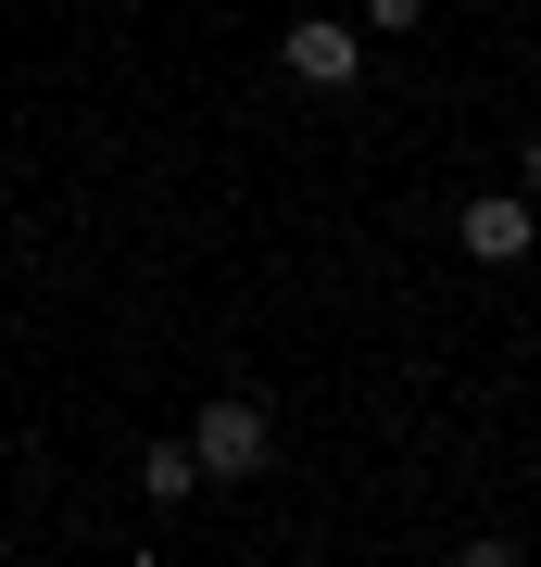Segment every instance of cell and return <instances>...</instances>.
<instances>
[{
	"label": "cell",
	"mask_w": 541,
	"mask_h": 567,
	"mask_svg": "<svg viewBox=\"0 0 541 567\" xmlns=\"http://www.w3.org/2000/svg\"><path fill=\"white\" fill-rule=\"evenodd\" d=\"M189 454H201V480H264L278 429H264V404H252V391H215V404L189 416Z\"/></svg>",
	"instance_id": "6da1fadb"
},
{
	"label": "cell",
	"mask_w": 541,
	"mask_h": 567,
	"mask_svg": "<svg viewBox=\"0 0 541 567\" xmlns=\"http://www.w3.org/2000/svg\"><path fill=\"white\" fill-rule=\"evenodd\" d=\"M139 492H152V505H189V492H201V454L189 442H152L139 454Z\"/></svg>",
	"instance_id": "277c9868"
},
{
	"label": "cell",
	"mask_w": 541,
	"mask_h": 567,
	"mask_svg": "<svg viewBox=\"0 0 541 567\" xmlns=\"http://www.w3.org/2000/svg\"><path fill=\"white\" fill-rule=\"evenodd\" d=\"M278 63H290V89H365V39L341 13H302L290 39H278Z\"/></svg>",
	"instance_id": "7a4b0ae2"
},
{
	"label": "cell",
	"mask_w": 541,
	"mask_h": 567,
	"mask_svg": "<svg viewBox=\"0 0 541 567\" xmlns=\"http://www.w3.org/2000/svg\"><path fill=\"white\" fill-rule=\"evenodd\" d=\"M428 13V0H365V25H416Z\"/></svg>",
	"instance_id": "5b68a950"
},
{
	"label": "cell",
	"mask_w": 541,
	"mask_h": 567,
	"mask_svg": "<svg viewBox=\"0 0 541 567\" xmlns=\"http://www.w3.org/2000/svg\"><path fill=\"white\" fill-rule=\"evenodd\" d=\"M517 177H529V189H541V140H529V152H517Z\"/></svg>",
	"instance_id": "8992f818"
},
{
	"label": "cell",
	"mask_w": 541,
	"mask_h": 567,
	"mask_svg": "<svg viewBox=\"0 0 541 567\" xmlns=\"http://www.w3.org/2000/svg\"><path fill=\"white\" fill-rule=\"evenodd\" d=\"M466 252H479V265H517V252H529V189H491V203H466Z\"/></svg>",
	"instance_id": "3957f363"
}]
</instances>
